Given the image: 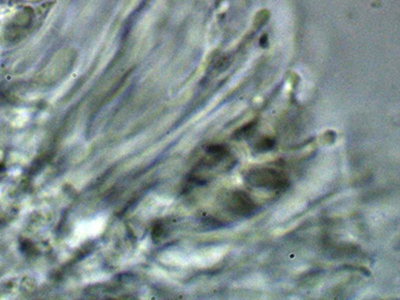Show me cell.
I'll use <instances>...</instances> for the list:
<instances>
[{
  "mask_svg": "<svg viewBox=\"0 0 400 300\" xmlns=\"http://www.w3.org/2000/svg\"><path fill=\"white\" fill-rule=\"evenodd\" d=\"M245 179L253 187L281 191L289 186L285 173L273 168H255L247 173Z\"/></svg>",
  "mask_w": 400,
  "mask_h": 300,
  "instance_id": "6da1fadb",
  "label": "cell"
},
{
  "mask_svg": "<svg viewBox=\"0 0 400 300\" xmlns=\"http://www.w3.org/2000/svg\"><path fill=\"white\" fill-rule=\"evenodd\" d=\"M227 209L232 215L237 216H250L256 210V205L254 201L250 198L248 194L241 190H236L230 193L225 200Z\"/></svg>",
  "mask_w": 400,
  "mask_h": 300,
  "instance_id": "7a4b0ae2",
  "label": "cell"
},
{
  "mask_svg": "<svg viewBox=\"0 0 400 300\" xmlns=\"http://www.w3.org/2000/svg\"><path fill=\"white\" fill-rule=\"evenodd\" d=\"M206 152L212 157L214 163L216 161H219L223 158H225L229 154V151L227 149V147L224 146V145H220V144L209 145L206 148Z\"/></svg>",
  "mask_w": 400,
  "mask_h": 300,
  "instance_id": "3957f363",
  "label": "cell"
},
{
  "mask_svg": "<svg viewBox=\"0 0 400 300\" xmlns=\"http://www.w3.org/2000/svg\"><path fill=\"white\" fill-rule=\"evenodd\" d=\"M256 128V122L255 121H252L248 124H246L245 126L240 127V128L237 129L234 134H233V137L237 140H241V139H245L247 137H249Z\"/></svg>",
  "mask_w": 400,
  "mask_h": 300,
  "instance_id": "277c9868",
  "label": "cell"
},
{
  "mask_svg": "<svg viewBox=\"0 0 400 300\" xmlns=\"http://www.w3.org/2000/svg\"><path fill=\"white\" fill-rule=\"evenodd\" d=\"M275 145V141L274 139L272 138H269V137H265L263 139H261L255 146V150L258 151V152H265L268 150L272 149Z\"/></svg>",
  "mask_w": 400,
  "mask_h": 300,
  "instance_id": "5b68a950",
  "label": "cell"
}]
</instances>
